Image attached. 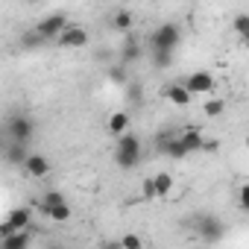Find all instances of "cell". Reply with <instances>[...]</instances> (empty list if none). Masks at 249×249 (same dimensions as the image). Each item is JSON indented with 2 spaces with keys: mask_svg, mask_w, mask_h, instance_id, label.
Here are the masks:
<instances>
[{
  "mask_svg": "<svg viewBox=\"0 0 249 249\" xmlns=\"http://www.w3.org/2000/svg\"><path fill=\"white\" fill-rule=\"evenodd\" d=\"M141 56H144L141 44L129 36L126 41H123V47H120V65H135V62H141Z\"/></svg>",
  "mask_w": 249,
  "mask_h": 249,
  "instance_id": "8fae6325",
  "label": "cell"
},
{
  "mask_svg": "<svg viewBox=\"0 0 249 249\" xmlns=\"http://www.w3.org/2000/svg\"><path fill=\"white\" fill-rule=\"evenodd\" d=\"M108 132L117 138V135H123V132H129V114L126 111H111L108 114Z\"/></svg>",
  "mask_w": 249,
  "mask_h": 249,
  "instance_id": "5bb4252c",
  "label": "cell"
},
{
  "mask_svg": "<svg viewBox=\"0 0 249 249\" xmlns=\"http://www.w3.org/2000/svg\"><path fill=\"white\" fill-rule=\"evenodd\" d=\"M27 3H38V0H27Z\"/></svg>",
  "mask_w": 249,
  "mask_h": 249,
  "instance_id": "4dcf8cb0",
  "label": "cell"
},
{
  "mask_svg": "<svg viewBox=\"0 0 249 249\" xmlns=\"http://www.w3.org/2000/svg\"><path fill=\"white\" fill-rule=\"evenodd\" d=\"M3 132H6V138H12V141H30L33 132H36V126H33V120H30L24 111H18V114L6 117Z\"/></svg>",
  "mask_w": 249,
  "mask_h": 249,
  "instance_id": "7a4b0ae2",
  "label": "cell"
},
{
  "mask_svg": "<svg viewBox=\"0 0 249 249\" xmlns=\"http://www.w3.org/2000/svg\"><path fill=\"white\" fill-rule=\"evenodd\" d=\"M202 111H205V117H220V114L226 111V100H220V97H211V94H208V100H205Z\"/></svg>",
  "mask_w": 249,
  "mask_h": 249,
  "instance_id": "d6986e66",
  "label": "cell"
},
{
  "mask_svg": "<svg viewBox=\"0 0 249 249\" xmlns=\"http://www.w3.org/2000/svg\"><path fill=\"white\" fill-rule=\"evenodd\" d=\"M126 68V65H123ZM123 68H111V79H117V82H126V73H123Z\"/></svg>",
  "mask_w": 249,
  "mask_h": 249,
  "instance_id": "83f0119b",
  "label": "cell"
},
{
  "mask_svg": "<svg viewBox=\"0 0 249 249\" xmlns=\"http://www.w3.org/2000/svg\"><path fill=\"white\" fill-rule=\"evenodd\" d=\"M231 30H234V36H249V15L246 12H240V15H234V21H231Z\"/></svg>",
  "mask_w": 249,
  "mask_h": 249,
  "instance_id": "603a6c76",
  "label": "cell"
},
{
  "mask_svg": "<svg viewBox=\"0 0 249 249\" xmlns=\"http://www.w3.org/2000/svg\"><path fill=\"white\" fill-rule=\"evenodd\" d=\"M44 217H47L50 223H68V220H71V202H59V205L47 208Z\"/></svg>",
  "mask_w": 249,
  "mask_h": 249,
  "instance_id": "e0dca14e",
  "label": "cell"
},
{
  "mask_svg": "<svg viewBox=\"0 0 249 249\" xmlns=\"http://www.w3.org/2000/svg\"><path fill=\"white\" fill-rule=\"evenodd\" d=\"M24 173H27L30 179H47V176H50V161H47V156L30 153L27 161H24Z\"/></svg>",
  "mask_w": 249,
  "mask_h": 249,
  "instance_id": "9c48e42d",
  "label": "cell"
},
{
  "mask_svg": "<svg viewBox=\"0 0 249 249\" xmlns=\"http://www.w3.org/2000/svg\"><path fill=\"white\" fill-rule=\"evenodd\" d=\"M150 38H153V47H159V50H176L182 41V33L176 24H161Z\"/></svg>",
  "mask_w": 249,
  "mask_h": 249,
  "instance_id": "3957f363",
  "label": "cell"
},
{
  "mask_svg": "<svg viewBox=\"0 0 249 249\" xmlns=\"http://www.w3.org/2000/svg\"><path fill=\"white\" fill-rule=\"evenodd\" d=\"M199 231H202L205 240H217V237H220V223H217V220H202Z\"/></svg>",
  "mask_w": 249,
  "mask_h": 249,
  "instance_id": "7402d4cb",
  "label": "cell"
},
{
  "mask_svg": "<svg viewBox=\"0 0 249 249\" xmlns=\"http://www.w3.org/2000/svg\"><path fill=\"white\" fill-rule=\"evenodd\" d=\"M114 164L120 170H135L141 164V138L132 135V132H123L117 135V144H114Z\"/></svg>",
  "mask_w": 249,
  "mask_h": 249,
  "instance_id": "6da1fadb",
  "label": "cell"
},
{
  "mask_svg": "<svg viewBox=\"0 0 249 249\" xmlns=\"http://www.w3.org/2000/svg\"><path fill=\"white\" fill-rule=\"evenodd\" d=\"M59 202H68V199H65V194H59V191H47V194L41 196L38 208H41V214H44L47 208H53V205H59Z\"/></svg>",
  "mask_w": 249,
  "mask_h": 249,
  "instance_id": "ffe728a7",
  "label": "cell"
},
{
  "mask_svg": "<svg viewBox=\"0 0 249 249\" xmlns=\"http://www.w3.org/2000/svg\"><path fill=\"white\" fill-rule=\"evenodd\" d=\"M141 243H144V240H141L138 234H123V237L117 240V246H123V249H141Z\"/></svg>",
  "mask_w": 249,
  "mask_h": 249,
  "instance_id": "d4e9b609",
  "label": "cell"
},
{
  "mask_svg": "<svg viewBox=\"0 0 249 249\" xmlns=\"http://www.w3.org/2000/svg\"><path fill=\"white\" fill-rule=\"evenodd\" d=\"M65 27H68V18H65L62 12H53V15H47V18H41V21L36 24V30H38L44 38H53V41L65 33Z\"/></svg>",
  "mask_w": 249,
  "mask_h": 249,
  "instance_id": "8992f818",
  "label": "cell"
},
{
  "mask_svg": "<svg viewBox=\"0 0 249 249\" xmlns=\"http://www.w3.org/2000/svg\"><path fill=\"white\" fill-rule=\"evenodd\" d=\"M156 191H159V199H167L173 194V176L170 173H156Z\"/></svg>",
  "mask_w": 249,
  "mask_h": 249,
  "instance_id": "ac0fdd59",
  "label": "cell"
},
{
  "mask_svg": "<svg viewBox=\"0 0 249 249\" xmlns=\"http://www.w3.org/2000/svg\"><path fill=\"white\" fill-rule=\"evenodd\" d=\"M12 231H15V226H12L9 220H3V223H0V237H9Z\"/></svg>",
  "mask_w": 249,
  "mask_h": 249,
  "instance_id": "4316f807",
  "label": "cell"
},
{
  "mask_svg": "<svg viewBox=\"0 0 249 249\" xmlns=\"http://www.w3.org/2000/svg\"><path fill=\"white\" fill-rule=\"evenodd\" d=\"M179 138H182V144L188 147V153H199V150L205 147L202 129H196V126H188V129H182V132H179Z\"/></svg>",
  "mask_w": 249,
  "mask_h": 249,
  "instance_id": "7c38bea8",
  "label": "cell"
},
{
  "mask_svg": "<svg viewBox=\"0 0 249 249\" xmlns=\"http://www.w3.org/2000/svg\"><path fill=\"white\" fill-rule=\"evenodd\" d=\"M159 150L167 156V159H188L191 153H188V147L182 144V138L176 135V132H164V135H159Z\"/></svg>",
  "mask_w": 249,
  "mask_h": 249,
  "instance_id": "5b68a950",
  "label": "cell"
},
{
  "mask_svg": "<svg viewBox=\"0 0 249 249\" xmlns=\"http://www.w3.org/2000/svg\"><path fill=\"white\" fill-rule=\"evenodd\" d=\"M237 202H240V208L249 214V182H246V185H240V191H237Z\"/></svg>",
  "mask_w": 249,
  "mask_h": 249,
  "instance_id": "484cf974",
  "label": "cell"
},
{
  "mask_svg": "<svg viewBox=\"0 0 249 249\" xmlns=\"http://www.w3.org/2000/svg\"><path fill=\"white\" fill-rule=\"evenodd\" d=\"M30 243H33L30 229H15L9 237H0V246H3V249H27Z\"/></svg>",
  "mask_w": 249,
  "mask_h": 249,
  "instance_id": "30bf717a",
  "label": "cell"
},
{
  "mask_svg": "<svg viewBox=\"0 0 249 249\" xmlns=\"http://www.w3.org/2000/svg\"><path fill=\"white\" fill-rule=\"evenodd\" d=\"M27 141H12V138H6V161L9 164H21L24 167V161H27Z\"/></svg>",
  "mask_w": 249,
  "mask_h": 249,
  "instance_id": "4fadbf2b",
  "label": "cell"
},
{
  "mask_svg": "<svg viewBox=\"0 0 249 249\" xmlns=\"http://www.w3.org/2000/svg\"><path fill=\"white\" fill-rule=\"evenodd\" d=\"M185 85L194 91V94H214V88H217V79H214V73H208V71H194V73H188V79H185Z\"/></svg>",
  "mask_w": 249,
  "mask_h": 249,
  "instance_id": "52a82bcc",
  "label": "cell"
},
{
  "mask_svg": "<svg viewBox=\"0 0 249 249\" xmlns=\"http://www.w3.org/2000/svg\"><path fill=\"white\" fill-rule=\"evenodd\" d=\"M243 147H246V150H249V135H246V141H243Z\"/></svg>",
  "mask_w": 249,
  "mask_h": 249,
  "instance_id": "f546056e",
  "label": "cell"
},
{
  "mask_svg": "<svg viewBox=\"0 0 249 249\" xmlns=\"http://www.w3.org/2000/svg\"><path fill=\"white\" fill-rule=\"evenodd\" d=\"M240 41H243V47H246V53H249V36H243Z\"/></svg>",
  "mask_w": 249,
  "mask_h": 249,
  "instance_id": "f1b7e54d",
  "label": "cell"
},
{
  "mask_svg": "<svg viewBox=\"0 0 249 249\" xmlns=\"http://www.w3.org/2000/svg\"><path fill=\"white\" fill-rule=\"evenodd\" d=\"M153 50H156V68L173 65V50H159V47H153Z\"/></svg>",
  "mask_w": 249,
  "mask_h": 249,
  "instance_id": "cb8c5ba5",
  "label": "cell"
},
{
  "mask_svg": "<svg viewBox=\"0 0 249 249\" xmlns=\"http://www.w3.org/2000/svg\"><path fill=\"white\" fill-rule=\"evenodd\" d=\"M161 97H164L167 103H173V106L185 108V106H191V100H194V91H191L185 82H170L167 88H161Z\"/></svg>",
  "mask_w": 249,
  "mask_h": 249,
  "instance_id": "ba28073f",
  "label": "cell"
},
{
  "mask_svg": "<svg viewBox=\"0 0 249 249\" xmlns=\"http://www.w3.org/2000/svg\"><path fill=\"white\" fill-rule=\"evenodd\" d=\"M56 44H59V47H65V50H79V47H85V44H88V30H85V27H79V24H68V27H65V33L56 38Z\"/></svg>",
  "mask_w": 249,
  "mask_h": 249,
  "instance_id": "277c9868",
  "label": "cell"
},
{
  "mask_svg": "<svg viewBox=\"0 0 249 249\" xmlns=\"http://www.w3.org/2000/svg\"><path fill=\"white\" fill-rule=\"evenodd\" d=\"M132 24H135V18H132L129 9H117L114 18H111V30H117V33H129Z\"/></svg>",
  "mask_w": 249,
  "mask_h": 249,
  "instance_id": "9a60e30c",
  "label": "cell"
},
{
  "mask_svg": "<svg viewBox=\"0 0 249 249\" xmlns=\"http://www.w3.org/2000/svg\"><path fill=\"white\" fill-rule=\"evenodd\" d=\"M6 220H9L15 229H30V223H33V211H30V208H12V211L6 214Z\"/></svg>",
  "mask_w": 249,
  "mask_h": 249,
  "instance_id": "2e32d148",
  "label": "cell"
},
{
  "mask_svg": "<svg viewBox=\"0 0 249 249\" xmlns=\"http://www.w3.org/2000/svg\"><path fill=\"white\" fill-rule=\"evenodd\" d=\"M141 199H147V202H156L159 199V191H156V179L153 176L141 182Z\"/></svg>",
  "mask_w": 249,
  "mask_h": 249,
  "instance_id": "44dd1931",
  "label": "cell"
}]
</instances>
